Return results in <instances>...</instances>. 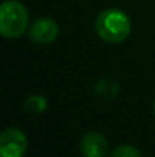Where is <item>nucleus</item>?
Masks as SVG:
<instances>
[{
    "instance_id": "nucleus-1",
    "label": "nucleus",
    "mask_w": 155,
    "mask_h": 157,
    "mask_svg": "<svg viewBox=\"0 0 155 157\" xmlns=\"http://www.w3.org/2000/svg\"><path fill=\"white\" fill-rule=\"evenodd\" d=\"M96 32L98 35L106 43H122L128 38L131 34V20L129 17L117 9V8H108L102 11L96 20Z\"/></svg>"
},
{
    "instance_id": "nucleus-2",
    "label": "nucleus",
    "mask_w": 155,
    "mask_h": 157,
    "mask_svg": "<svg viewBox=\"0 0 155 157\" xmlns=\"http://www.w3.org/2000/svg\"><path fill=\"white\" fill-rule=\"evenodd\" d=\"M29 25V14L23 3L6 0L0 6V32L6 38L21 37Z\"/></svg>"
},
{
    "instance_id": "nucleus-3",
    "label": "nucleus",
    "mask_w": 155,
    "mask_h": 157,
    "mask_svg": "<svg viewBox=\"0 0 155 157\" xmlns=\"http://www.w3.org/2000/svg\"><path fill=\"white\" fill-rule=\"evenodd\" d=\"M28 150V137L18 128H6L0 134V157H23Z\"/></svg>"
},
{
    "instance_id": "nucleus-4",
    "label": "nucleus",
    "mask_w": 155,
    "mask_h": 157,
    "mask_svg": "<svg viewBox=\"0 0 155 157\" xmlns=\"http://www.w3.org/2000/svg\"><path fill=\"white\" fill-rule=\"evenodd\" d=\"M59 28L55 20L43 17L35 20L29 28V37L38 44H50L56 40Z\"/></svg>"
},
{
    "instance_id": "nucleus-5",
    "label": "nucleus",
    "mask_w": 155,
    "mask_h": 157,
    "mask_svg": "<svg viewBox=\"0 0 155 157\" xmlns=\"http://www.w3.org/2000/svg\"><path fill=\"white\" fill-rule=\"evenodd\" d=\"M81 153L84 157H106L109 151L108 140L101 133H87L81 139Z\"/></svg>"
},
{
    "instance_id": "nucleus-6",
    "label": "nucleus",
    "mask_w": 155,
    "mask_h": 157,
    "mask_svg": "<svg viewBox=\"0 0 155 157\" xmlns=\"http://www.w3.org/2000/svg\"><path fill=\"white\" fill-rule=\"evenodd\" d=\"M46 108H47V99L43 95H32L23 104V110L29 114H40Z\"/></svg>"
},
{
    "instance_id": "nucleus-7",
    "label": "nucleus",
    "mask_w": 155,
    "mask_h": 157,
    "mask_svg": "<svg viewBox=\"0 0 155 157\" xmlns=\"http://www.w3.org/2000/svg\"><path fill=\"white\" fill-rule=\"evenodd\" d=\"M94 90H96V95L102 98H114L119 92V86L111 79H102L96 84Z\"/></svg>"
},
{
    "instance_id": "nucleus-8",
    "label": "nucleus",
    "mask_w": 155,
    "mask_h": 157,
    "mask_svg": "<svg viewBox=\"0 0 155 157\" xmlns=\"http://www.w3.org/2000/svg\"><path fill=\"white\" fill-rule=\"evenodd\" d=\"M109 157H142V154L132 145H120L111 153Z\"/></svg>"
},
{
    "instance_id": "nucleus-9",
    "label": "nucleus",
    "mask_w": 155,
    "mask_h": 157,
    "mask_svg": "<svg viewBox=\"0 0 155 157\" xmlns=\"http://www.w3.org/2000/svg\"><path fill=\"white\" fill-rule=\"evenodd\" d=\"M154 113H155V101H154Z\"/></svg>"
}]
</instances>
